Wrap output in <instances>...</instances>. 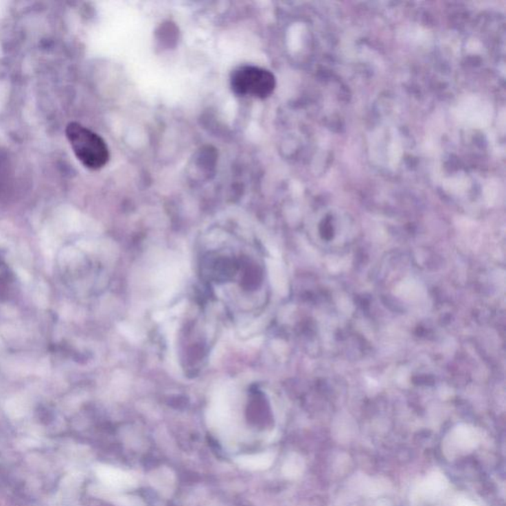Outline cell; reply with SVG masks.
Masks as SVG:
<instances>
[{
  "instance_id": "277c9868",
  "label": "cell",
  "mask_w": 506,
  "mask_h": 506,
  "mask_svg": "<svg viewBox=\"0 0 506 506\" xmlns=\"http://www.w3.org/2000/svg\"><path fill=\"white\" fill-rule=\"evenodd\" d=\"M272 460L273 458L270 454L258 453L240 456L235 459V462L240 468L249 470V471H262L270 467Z\"/></svg>"
},
{
  "instance_id": "6da1fadb",
  "label": "cell",
  "mask_w": 506,
  "mask_h": 506,
  "mask_svg": "<svg viewBox=\"0 0 506 506\" xmlns=\"http://www.w3.org/2000/svg\"><path fill=\"white\" fill-rule=\"evenodd\" d=\"M66 134L74 154L85 168L98 170L106 165L109 148L98 134L76 122L67 125Z\"/></svg>"
},
{
  "instance_id": "3957f363",
  "label": "cell",
  "mask_w": 506,
  "mask_h": 506,
  "mask_svg": "<svg viewBox=\"0 0 506 506\" xmlns=\"http://www.w3.org/2000/svg\"><path fill=\"white\" fill-rule=\"evenodd\" d=\"M99 476L103 482L115 489L129 490L136 485V480L131 474L116 468H101Z\"/></svg>"
},
{
  "instance_id": "7a4b0ae2",
  "label": "cell",
  "mask_w": 506,
  "mask_h": 506,
  "mask_svg": "<svg viewBox=\"0 0 506 506\" xmlns=\"http://www.w3.org/2000/svg\"><path fill=\"white\" fill-rule=\"evenodd\" d=\"M229 82L233 93L240 97L265 99L276 87V78L271 71L249 65L233 69Z\"/></svg>"
}]
</instances>
